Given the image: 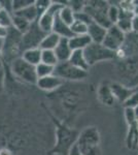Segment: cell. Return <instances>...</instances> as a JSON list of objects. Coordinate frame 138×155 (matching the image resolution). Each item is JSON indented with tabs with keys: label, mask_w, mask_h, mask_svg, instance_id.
<instances>
[{
	"label": "cell",
	"mask_w": 138,
	"mask_h": 155,
	"mask_svg": "<svg viewBox=\"0 0 138 155\" xmlns=\"http://www.w3.org/2000/svg\"><path fill=\"white\" fill-rule=\"evenodd\" d=\"M54 68L55 67L50 66L47 64H44L40 62L38 65L35 66V69H36V74L38 79H41V78L44 77H49L51 74H54Z\"/></svg>",
	"instance_id": "obj_30"
},
{
	"label": "cell",
	"mask_w": 138,
	"mask_h": 155,
	"mask_svg": "<svg viewBox=\"0 0 138 155\" xmlns=\"http://www.w3.org/2000/svg\"><path fill=\"white\" fill-rule=\"evenodd\" d=\"M68 155H82L81 153V151H79V147H77L76 143H75L73 146L71 147V149L69 150Z\"/></svg>",
	"instance_id": "obj_40"
},
{
	"label": "cell",
	"mask_w": 138,
	"mask_h": 155,
	"mask_svg": "<svg viewBox=\"0 0 138 155\" xmlns=\"http://www.w3.org/2000/svg\"><path fill=\"white\" fill-rule=\"evenodd\" d=\"M53 32H55L62 38H70L73 36L70 29V26L67 24H65L61 19L59 18V14H57V16L55 17V22L54 26H53Z\"/></svg>",
	"instance_id": "obj_20"
},
{
	"label": "cell",
	"mask_w": 138,
	"mask_h": 155,
	"mask_svg": "<svg viewBox=\"0 0 138 155\" xmlns=\"http://www.w3.org/2000/svg\"><path fill=\"white\" fill-rule=\"evenodd\" d=\"M2 5V9H5L8 12H12L14 14V9H12V1H9V0H6V1H0Z\"/></svg>",
	"instance_id": "obj_38"
},
{
	"label": "cell",
	"mask_w": 138,
	"mask_h": 155,
	"mask_svg": "<svg viewBox=\"0 0 138 155\" xmlns=\"http://www.w3.org/2000/svg\"><path fill=\"white\" fill-rule=\"evenodd\" d=\"M53 121L57 126V144L52 150V154L68 155L69 150L76 143L79 132L60 123L54 117H53Z\"/></svg>",
	"instance_id": "obj_2"
},
{
	"label": "cell",
	"mask_w": 138,
	"mask_h": 155,
	"mask_svg": "<svg viewBox=\"0 0 138 155\" xmlns=\"http://www.w3.org/2000/svg\"><path fill=\"white\" fill-rule=\"evenodd\" d=\"M0 155H12L11 152L7 149H1L0 150Z\"/></svg>",
	"instance_id": "obj_42"
},
{
	"label": "cell",
	"mask_w": 138,
	"mask_h": 155,
	"mask_svg": "<svg viewBox=\"0 0 138 155\" xmlns=\"http://www.w3.org/2000/svg\"><path fill=\"white\" fill-rule=\"evenodd\" d=\"M92 44V41L88 34L73 35L69 38V46L72 51H84Z\"/></svg>",
	"instance_id": "obj_19"
},
{
	"label": "cell",
	"mask_w": 138,
	"mask_h": 155,
	"mask_svg": "<svg viewBox=\"0 0 138 155\" xmlns=\"http://www.w3.org/2000/svg\"><path fill=\"white\" fill-rule=\"evenodd\" d=\"M23 54L22 49V34L14 27L8 28L7 35L3 41L2 61H6L11 65V62L20 58Z\"/></svg>",
	"instance_id": "obj_3"
},
{
	"label": "cell",
	"mask_w": 138,
	"mask_h": 155,
	"mask_svg": "<svg viewBox=\"0 0 138 155\" xmlns=\"http://www.w3.org/2000/svg\"><path fill=\"white\" fill-rule=\"evenodd\" d=\"M0 26L6 29L12 27V15L5 9L0 11Z\"/></svg>",
	"instance_id": "obj_32"
},
{
	"label": "cell",
	"mask_w": 138,
	"mask_h": 155,
	"mask_svg": "<svg viewBox=\"0 0 138 155\" xmlns=\"http://www.w3.org/2000/svg\"><path fill=\"white\" fill-rule=\"evenodd\" d=\"M109 6L108 1H86V5L84 7V12H86L93 22L101 25L108 29L112 24L107 18V9Z\"/></svg>",
	"instance_id": "obj_5"
},
{
	"label": "cell",
	"mask_w": 138,
	"mask_h": 155,
	"mask_svg": "<svg viewBox=\"0 0 138 155\" xmlns=\"http://www.w3.org/2000/svg\"><path fill=\"white\" fill-rule=\"evenodd\" d=\"M107 29L101 25L93 22L88 26V35L90 36L92 42L95 44H102L104 41L105 34H106Z\"/></svg>",
	"instance_id": "obj_16"
},
{
	"label": "cell",
	"mask_w": 138,
	"mask_h": 155,
	"mask_svg": "<svg viewBox=\"0 0 138 155\" xmlns=\"http://www.w3.org/2000/svg\"><path fill=\"white\" fill-rule=\"evenodd\" d=\"M110 89L114 94V98L117 101L124 104L125 101L129 98V96L134 92V89L129 88L126 86L124 83H119V82H114V83H110Z\"/></svg>",
	"instance_id": "obj_14"
},
{
	"label": "cell",
	"mask_w": 138,
	"mask_h": 155,
	"mask_svg": "<svg viewBox=\"0 0 138 155\" xmlns=\"http://www.w3.org/2000/svg\"><path fill=\"white\" fill-rule=\"evenodd\" d=\"M54 74L63 81H82L88 77V71L73 66L69 61H65L59 62L55 66Z\"/></svg>",
	"instance_id": "obj_7"
},
{
	"label": "cell",
	"mask_w": 138,
	"mask_h": 155,
	"mask_svg": "<svg viewBox=\"0 0 138 155\" xmlns=\"http://www.w3.org/2000/svg\"><path fill=\"white\" fill-rule=\"evenodd\" d=\"M7 32H8V29L0 26V41H4V38L7 35Z\"/></svg>",
	"instance_id": "obj_41"
},
{
	"label": "cell",
	"mask_w": 138,
	"mask_h": 155,
	"mask_svg": "<svg viewBox=\"0 0 138 155\" xmlns=\"http://www.w3.org/2000/svg\"><path fill=\"white\" fill-rule=\"evenodd\" d=\"M84 54L89 66H93L95 64L99 63V62L117 60V54H115V52L107 49L102 44L92 42L89 47H87L84 50Z\"/></svg>",
	"instance_id": "obj_4"
},
{
	"label": "cell",
	"mask_w": 138,
	"mask_h": 155,
	"mask_svg": "<svg viewBox=\"0 0 138 155\" xmlns=\"http://www.w3.org/2000/svg\"><path fill=\"white\" fill-rule=\"evenodd\" d=\"M134 90H136V91H138V85H137L136 87H135V88H134Z\"/></svg>",
	"instance_id": "obj_46"
},
{
	"label": "cell",
	"mask_w": 138,
	"mask_h": 155,
	"mask_svg": "<svg viewBox=\"0 0 138 155\" xmlns=\"http://www.w3.org/2000/svg\"><path fill=\"white\" fill-rule=\"evenodd\" d=\"M138 85V72H137V74L135 76L133 79L131 80L130 82H128V83L126 84V86H128L129 88H132V89H134L135 87H136Z\"/></svg>",
	"instance_id": "obj_39"
},
{
	"label": "cell",
	"mask_w": 138,
	"mask_h": 155,
	"mask_svg": "<svg viewBox=\"0 0 138 155\" xmlns=\"http://www.w3.org/2000/svg\"><path fill=\"white\" fill-rule=\"evenodd\" d=\"M2 48H3V41H0V66L2 61Z\"/></svg>",
	"instance_id": "obj_43"
},
{
	"label": "cell",
	"mask_w": 138,
	"mask_h": 155,
	"mask_svg": "<svg viewBox=\"0 0 138 155\" xmlns=\"http://www.w3.org/2000/svg\"><path fill=\"white\" fill-rule=\"evenodd\" d=\"M47 33H44L42 30L39 28L37 21L31 24L28 31L25 32L22 35V49L23 52L25 50L39 48L42 39L46 36Z\"/></svg>",
	"instance_id": "obj_9"
},
{
	"label": "cell",
	"mask_w": 138,
	"mask_h": 155,
	"mask_svg": "<svg viewBox=\"0 0 138 155\" xmlns=\"http://www.w3.org/2000/svg\"><path fill=\"white\" fill-rule=\"evenodd\" d=\"M76 145L82 155H102L101 136L95 126H88L79 132Z\"/></svg>",
	"instance_id": "obj_1"
},
{
	"label": "cell",
	"mask_w": 138,
	"mask_h": 155,
	"mask_svg": "<svg viewBox=\"0 0 138 155\" xmlns=\"http://www.w3.org/2000/svg\"><path fill=\"white\" fill-rule=\"evenodd\" d=\"M124 107H130V109H135L138 106V91L134 90V92L129 96V98L123 104Z\"/></svg>",
	"instance_id": "obj_34"
},
{
	"label": "cell",
	"mask_w": 138,
	"mask_h": 155,
	"mask_svg": "<svg viewBox=\"0 0 138 155\" xmlns=\"http://www.w3.org/2000/svg\"><path fill=\"white\" fill-rule=\"evenodd\" d=\"M117 71L119 76L125 80V85L137 74L138 72V55L127 57L124 59H117Z\"/></svg>",
	"instance_id": "obj_8"
},
{
	"label": "cell",
	"mask_w": 138,
	"mask_h": 155,
	"mask_svg": "<svg viewBox=\"0 0 138 155\" xmlns=\"http://www.w3.org/2000/svg\"><path fill=\"white\" fill-rule=\"evenodd\" d=\"M12 15L21 17V18L27 20L30 23H34V22H36L39 18V14H38V12H37L36 6H35L34 3L32 4V5L27 6V7H25V8L21 9V11L14 12Z\"/></svg>",
	"instance_id": "obj_23"
},
{
	"label": "cell",
	"mask_w": 138,
	"mask_h": 155,
	"mask_svg": "<svg viewBox=\"0 0 138 155\" xmlns=\"http://www.w3.org/2000/svg\"><path fill=\"white\" fill-rule=\"evenodd\" d=\"M75 20L77 21H81L82 23L87 24L89 26L90 24L93 23V20L91 19V17L87 14L86 12H75Z\"/></svg>",
	"instance_id": "obj_37"
},
{
	"label": "cell",
	"mask_w": 138,
	"mask_h": 155,
	"mask_svg": "<svg viewBox=\"0 0 138 155\" xmlns=\"http://www.w3.org/2000/svg\"><path fill=\"white\" fill-rule=\"evenodd\" d=\"M59 18L68 26H71L75 21V12L69 5H67V2L59 12Z\"/></svg>",
	"instance_id": "obj_26"
},
{
	"label": "cell",
	"mask_w": 138,
	"mask_h": 155,
	"mask_svg": "<svg viewBox=\"0 0 138 155\" xmlns=\"http://www.w3.org/2000/svg\"><path fill=\"white\" fill-rule=\"evenodd\" d=\"M134 111H135V114H136V116H137V118H138V106L135 107Z\"/></svg>",
	"instance_id": "obj_45"
},
{
	"label": "cell",
	"mask_w": 138,
	"mask_h": 155,
	"mask_svg": "<svg viewBox=\"0 0 138 155\" xmlns=\"http://www.w3.org/2000/svg\"><path fill=\"white\" fill-rule=\"evenodd\" d=\"M2 9V5H1V2H0V11Z\"/></svg>",
	"instance_id": "obj_47"
},
{
	"label": "cell",
	"mask_w": 138,
	"mask_h": 155,
	"mask_svg": "<svg viewBox=\"0 0 138 155\" xmlns=\"http://www.w3.org/2000/svg\"><path fill=\"white\" fill-rule=\"evenodd\" d=\"M32 23H30L27 20H25L23 18L19 16H16V15H12V27L19 31L20 33L23 35L25 32L28 31V29L30 28Z\"/></svg>",
	"instance_id": "obj_27"
},
{
	"label": "cell",
	"mask_w": 138,
	"mask_h": 155,
	"mask_svg": "<svg viewBox=\"0 0 138 155\" xmlns=\"http://www.w3.org/2000/svg\"><path fill=\"white\" fill-rule=\"evenodd\" d=\"M117 59H124L138 55V33L137 32H129L126 34L125 41L122 47L115 52Z\"/></svg>",
	"instance_id": "obj_11"
},
{
	"label": "cell",
	"mask_w": 138,
	"mask_h": 155,
	"mask_svg": "<svg viewBox=\"0 0 138 155\" xmlns=\"http://www.w3.org/2000/svg\"><path fill=\"white\" fill-rule=\"evenodd\" d=\"M120 2V1H119ZM107 18L112 25H115L120 18V7L119 4H111L109 2V6L107 9Z\"/></svg>",
	"instance_id": "obj_29"
},
{
	"label": "cell",
	"mask_w": 138,
	"mask_h": 155,
	"mask_svg": "<svg viewBox=\"0 0 138 155\" xmlns=\"http://www.w3.org/2000/svg\"><path fill=\"white\" fill-rule=\"evenodd\" d=\"M68 61H69V63H71L73 66L82 69V71H88L90 68L86 57H85L84 51H73Z\"/></svg>",
	"instance_id": "obj_21"
},
{
	"label": "cell",
	"mask_w": 138,
	"mask_h": 155,
	"mask_svg": "<svg viewBox=\"0 0 138 155\" xmlns=\"http://www.w3.org/2000/svg\"><path fill=\"white\" fill-rule=\"evenodd\" d=\"M126 147L131 151L138 150V125L128 126L126 136Z\"/></svg>",
	"instance_id": "obj_24"
},
{
	"label": "cell",
	"mask_w": 138,
	"mask_h": 155,
	"mask_svg": "<svg viewBox=\"0 0 138 155\" xmlns=\"http://www.w3.org/2000/svg\"><path fill=\"white\" fill-rule=\"evenodd\" d=\"M125 120L128 126L138 125V118L135 114L134 109H130V107H125Z\"/></svg>",
	"instance_id": "obj_33"
},
{
	"label": "cell",
	"mask_w": 138,
	"mask_h": 155,
	"mask_svg": "<svg viewBox=\"0 0 138 155\" xmlns=\"http://www.w3.org/2000/svg\"><path fill=\"white\" fill-rule=\"evenodd\" d=\"M21 57L29 64L36 66L41 62V50L39 48L25 50Z\"/></svg>",
	"instance_id": "obj_25"
},
{
	"label": "cell",
	"mask_w": 138,
	"mask_h": 155,
	"mask_svg": "<svg viewBox=\"0 0 138 155\" xmlns=\"http://www.w3.org/2000/svg\"><path fill=\"white\" fill-rule=\"evenodd\" d=\"M54 52L59 62L68 61L72 52H73L69 46V38H61V41L58 44L56 49L54 50Z\"/></svg>",
	"instance_id": "obj_17"
},
{
	"label": "cell",
	"mask_w": 138,
	"mask_h": 155,
	"mask_svg": "<svg viewBox=\"0 0 138 155\" xmlns=\"http://www.w3.org/2000/svg\"><path fill=\"white\" fill-rule=\"evenodd\" d=\"M65 5L64 3L58 1H52L51 5L47 8L46 12L41 15L37 20V24H38L39 28H40L44 33H50L53 31V26H54L55 22V17L57 16V14H59V12L61 11V8Z\"/></svg>",
	"instance_id": "obj_10"
},
{
	"label": "cell",
	"mask_w": 138,
	"mask_h": 155,
	"mask_svg": "<svg viewBox=\"0 0 138 155\" xmlns=\"http://www.w3.org/2000/svg\"><path fill=\"white\" fill-rule=\"evenodd\" d=\"M134 18V14L131 12H126L120 8V18L117 23L115 24L124 33H129L132 31V20Z\"/></svg>",
	"instance_id": "obj_18"
},
{
	"label": "cell",
	"mask_w": 138,
	"mask_h": 155,
	"mask_svg": "<svg viewBox=\"0 0 138 155\" xmlns=\"http://www.w3.org/2000/svg\"><path fill=\"white\" fill-rule=\"evenodd\" d=\"M125 37H126V33H124L117 25H112L107 29L102 45L106 47L107 49L117 52L122 47L123 42L125 41Z\"/></svg>",
	"instance_id": "obj_12"
},
{
	"label": "cell",
	"mask_w": 138,
	"mask_h": 155,
	"mask_svg": "<svg viewBox=\"0 0 138 155\" xmlns=\"http://www.w3.org/2000/svg\"><path fill=\"white\" fill-rule=\"evenodd\" d=\"M41 62L44 64H47V65H50V66H53V67H55L58 63H59L55 52L49 51V50L41 51Z\"/></svg>",
	"instance_id": "obj_28"
},
{
	"label": "cell",
	"mask_w": 138,
	"mask_h": 155,
	"mask_svg": "<svg viewBox=\"0 0 138 155\" xmlns=\"http://www.w3.org/2000/svg\"><path fill=\"white\" fill-rule=\"evenodd\" d=\"M9 67H11V74L17 79L21 80L22 82H25V83L36 85L38 78H37L36 74L35 66L26 62L22 57L14 60Z\"/></svg>",
	"instance_id": "obj_6"
},
{
	"label": "cell",
	"mask_w": 138,
	"mask_h": 155,
	"mask_svg": "<svg viewBox=\"0 0 138 155\" xmlns=\"http://www.w3.org/2000/svg\"><path fill=\"white\" fill-rule=\"evenodd\" d=\"M34 1H32V0H14L12 1V9H14V12L21 11L25 7L32 5Z\"/></svg>",
	"instance_id": "obj_35"
},
{
	"label": "cell",
	"mask_w": 138,
	"mask_h": 155,
	"mask_svg": "<svg viewBox=\"0 0 138 155\" xmlns=\"http://www.w3.org/2000/svg\"><path fill=\"white\" fill-rule=\"evenodd\" d=\"M134 16H138V1H134Z\"/></svg>",
	"instance_id": "obj_44"
},
{
	"label": "cell",
	"mask_w": 138,
	"mask_h": 155,
	"mask_svg": "<svg viewBox=\"0 0 138 155\" xmlns=\"http://www.w3.org/2000/svg\"><path fill=\"white\" fill-rule=\"evenodd\" d=\"M62 37H60L58 34H56L55 32H50V33H47L46 36L42 39L40 46H39V49L41 51H44V50H49V51H54L56 49V47L58 46V44L61 41Z\"/></svg>",
	"instance_id": "obj_22"
},
{
	"label": "cell",
	"mask_w": 138,
	"mask_h": 155,
	"mask_svg": "<svg viewBox=\"0 0 138 155\" xmlns=\"http://www.w3.org/2000/svg\"><path fill=\"white\" fill-rule=\"evenodd\" d=\"M97 97L98 101L105 107H112L114 104V102L117 101L111 92V89H110L109 83H106V82L102 83L98 87Z\"/></svg>",
	"instance_id": "obj_15"
},
{
	"label": "cell",
	"mask_w": 138,
	"mask_h": 155,
	"mask_svg": "<svg viewBox=\"0 0 138 155\" xmlns=\"http://www.w3.org/2000/svg\"><path fill=\"white\" fill-rule=\"evenodd\" d=\"M51 3H52V1H50V0H36V1L34 2L37 12H38V14H39V17H40L43 12H46L47 11V8L51 5Z\"/></svg>",
	"instance_id": "obj_36"
},
{
	"label": "cell",
	"mask_w": 138,
	"mask_h": 155,
	"mask_svg": "<svg viewBox=\"0 0 138 155\" xmlns=\"http://www.w3.org/2000/svg\"><path fill=\"white\" fill-rule=\"evenodd\" d=\"M70 29L73 35H82L88 33V25L77 20H75L73 24L70 26Z\"/></svg>",
	"instance_id": "obj_31"
},
{
	"label": "cell",
	"mask_w": 138,
	"mask_h": 155,
	"mask_svg": "<svg viewBox=\"0 0 138 155\" xmlns=\"http://www.w3.org/2000/svg\"><path fill=\"white\" fill-rule=\"evenodd\" d=\"M63 84H64L63 80L56 77L55 74H51V76H49V77H44V78H41V79L37 80L36 86L40 90H42V91L52 92V91H55V90L59 89Z\"/></svg>",
	"instance_id": "obj_13"
}]
</instances>
